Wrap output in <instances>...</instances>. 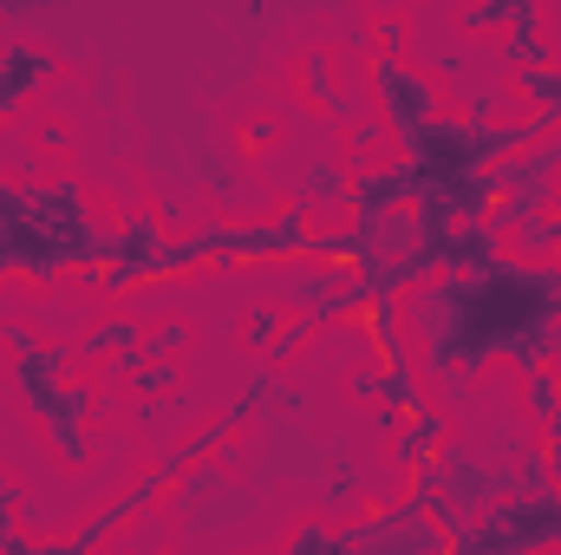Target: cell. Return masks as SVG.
Instances as JSON below:
<instances>
[{"label": "cell", "instance_id": "obj_10", "mask_svg": "<svg viewBox=\"0 0 561 555\" xmlns=\"http://www.w3.org/2000/svg\"><path fill=\"white\" fill-rule=\"evenodd\" d=\"M163 386H176V366H163V360H150L138 380H131V393H144V399H150V393H163Z\"/></svg>", "mask_w": 561, "mask_h": 555}, {"label": "cell", "instance_id": "obj_2", "mask_svg": "<svg viewBox=\"0 0 561 555\" xmlns=\"http://www.w3.org/2000/svg\"><path fill=\"white\" fill-rule=\"evenodd\" d=\"M268 399H275V373H255V380L242 386V399H236L229 412L216 418L209 431H196L190 444H176L170 457H157V464L144 471V484H131V490H125L118 503H105V510H99V517H92V523H85V530L72 536V543H53V550H46V543H20V536H7V550H0V555H99V543H105L112 530H125V523H131L138 510H150V497H157L163 484H176V477H183V464L209 457V451H216V444H222L229 431H242V424H249V418L262 412Z\"/></svg>", "mask_w": 561, "mask_h": 555}, {"label": "cell", "instance_id": "obj_11", "mask_svg": "<svg viewBox=\"0 0 561 555\" xmlns=\"http://www.w3.org/2000/svg\"><path fill=\"white\" fill-rule=\"evenodd\" d=\"M249 347H255V353L275 347V307H255V314H249Z\"/></svg>", "mask_w": 561, "mask_h": 555}, {"label": "cell", "instance_id": "obj_1", "mask_svg": "<svg viewBox=\"0 0 561 555\" xmlns=\"http://www.w3.org/2000/svg\"><path fill=\"white\" fill-rule=\"evenodd\" d=\"M431 373H470L510 353L529 380L561 366V262H490L477 275H437L412 301Z\"/></svg>", "mask_w": 561, "mask_h": 555}, {"label": "cell", "instance_id": "obj_7", "mask_svg": "<svg viewBox=\"0 0 561 555\" xmlns=\"http://www.w3.org/2000/svg\"><path fill=\"white\" fill-rule=\"evenodd\" d=\"M313 196H353V183H346V177H340V170H333V163H313V170H307V183H300V196H294V203H313Z\"/></svg>", "mask_w": 561, "mask_h": 555}, {"label": "cell", "instance_id": "obj_8", "mask_svg": "<svg viewBox=\"0 0 561 555\" xmlns=\"http://www.w3.org/2000/svg\"><path fill=\"white\" fill-rule=\"evenodd\" d=\"M510 20H516V0H490V7H470V13H463L470 33H483V26H510Z\"/></svg>", "mask_w": 561, "mask_h": 555}, {"label": "cell", "instance_id": "obj_5", "mask_svg": "<svg viewBox=\"0 0 561 555\" xmlns=\"http://www.w3.org/2000/svg\"><path fill=\"white\" fill-rule=\"evenodd\" d=\"M53 72H59V53L13 39V46L0 53V112H20L26 99H39V92L53 86Z\"/></svg>", "mask_w": 561, "mask_h": 555}, {"label": "cell", "instance_id": "obj_12", "mask_svg": "<svg viewBox=\"0 0 561 555\" xmlns=\"http://www.w3.org/2000/svg\"><path fill=\"white\" fill-rule=\"evenodd\" d=\"M138 353H144V360H163V353H183V327H157V333L144 340Z\"/></svg>", "mask_w": 561, "mask_h": 555}, {"label": "cell", "instance_id": "obj_3", "mask_svg": "<svg viewBox=\"0 0 561 555\" xmlns=\"http://www.w3.org/2000/svg\"><path fill=\"white\" fill-rule=\"evenodd\" d=\"M7 347H13V386H20L26 412L46 424L53 451L79 471L85 464V412H92V393L85 386H66L72 347H39L26 327H7Z\"/></svg>", "mask_w": 561, "mask_h": 555}, {"label": "cell", "instance_id": "obj_9", "mask_svg": "<svg viewBox=\"0 0 561 555\" xmlns=\"http://www.w3.org/2000/svg\"><path fill=\"white\" fill-rule=\"evenodd\" d=\"M529 406H536V418L549 424V412L561 406V393H556V373H536V380H529Z\"/></svg>", "mask_w": 561, "mask_h": 555}, {"label": "cell", "instance_id": "obj_4", "mask_svg": "<svg viewBox=\"0 0 561 555\" xmlns=\"http://www.w3.org/2000/svg\"><path fill=\"white\" fill-rule=\"evenodd\" d=\"M373 86H379V99H386V125H392V138H399V150H405V144L437 118V92H431V79L412 72L399 53H379V59H373Z\"/></svg>", "mask_w": 561, "mask_h": 555}, {"label": "cell", "instance_id": "obj_6", "mask_svg": "<svg viewBox=\"0 0 561 555\" xmlns=\"http://www.w3.org/2000/svg\"><path fill=\"white\" fill-rule=\"evenodd\" d=\"M105 353H118V360H125V353H138V320H125V314H118V320L92 327V333L72 347V360H105Z\"/></svg>", "mask_w": 561, "mask_h": 555}, {"label": "cell", "instance_id": "obj_14", "mask_svg": "<svg viewBox=\"0 0 561 555\" xmlns=\"http://www.w3.org/2000/svg\"><path fill=\"white\" fill-rule=\"evenodd\" d=\"M13 503H20V484H7V477H0V550H7V536H13V523H7V517H13Z\"/></svg>", "mask_w": 561, "mask_h": 555}, {"label": "cell", "instance_id": "obj_13", "mask_svg": "<svg viewBox=\"0 0 561 555\" xmlns=\"http://www.w3.org/2000/svg\"><path fill=\"white\" fill-rule=\"evenodd\" d=\"M542 431H549V490L561 497V406L549 412V424H542Z\"/></svg>", "mask_w": 561, "mask_h": 555}]
</instances>
